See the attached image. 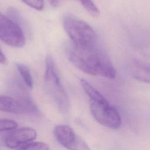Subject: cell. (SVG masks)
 I'll return each mask as SVG.
<instances>
[{
  "label": "cell",
  "mask_w": 150,
  "mask_h": 150,
  "mask_svg": "<svg viewBox=\"0 0 150 150\" xmlns=\"http://www.w3.org/2000/svg\"><path fill=\"white\" fill-rule=\"evenodd\" d=\"M0 63L2 64H4L6 63V57L2 50H1L0 52Z\"/></svg>",
  "instance_id": "cell-19"
},
{
  "label": "cell",
  "mask_w": 150,
  "mask_h": 150,
  "mask_svg": "<svg viewBox=\"0 0 150 150\" xmlns=\"http://www.w3.org/2000/svg\"><path fill=\"white\" fill-rule=\"evenodd\" d=\"M69 60L81 71L95 76L114 79L116 70L106 53L97 45L79 46L71 42L66 46Z\"/></svg>",
  "instance_id": "cell-1"
},
{
  "label": "cell",
  "mask_w": 150,
  "mask_h": 150,
  "mask_svg": "<svg viewBox=\"0 0 150 150\" xmlns=\"http://www.w3.org/2000/svg\"><path fill=\"white\" fill-rule=\"evenodd\" d=\"M127 71L132 78L150 84V62L134 59L127 65Z\"/></svg>",
  "instance_id": "cell-9"
},
{
  "label": "cell",
  "mask_w": 150,
  "mask_h": 150,
  "mask_svg": "<svg viewBox=\"0 0 150 150\" xmlns=\"http://www.w3.org/2000/svg\"><path fill=\"white\" fill-rule=\"evenodd\" d=\"M0 39L4 43L13 47L20 48L25 44L22 28L2 13L0 16Z\"/></svg>",
  "instance_id": "cell-5"
},
{
  "label": "cell",
  "mask_w": 150,
  "mask_h": 150,
  "mask_svg": "<svg viewBox=\"0 0 150 150\" xmlns=\"http://www.w3.org/2000/svg\"><path fill=\"white\" fill-rule=\"evenodd\" d=\"M90 108L94 118L100 124L111 129H118L121 124V118L117 109L108 101L97 102L90 101Z\"/></svg>",
  "instance_id": "cell-4"
},
{
  "label": "cell",
  "mask_w": 150,
  "mask_h": 150,
  "mask_svg": "<svg viewBox=\"0 0 150 150\" xmlns=\"http://www.w3.org/2000/svg\"><path fill=\"white\" fill-rule=\"evenodd\" d=\"M25 4L30 7L37 10L41 11L44 7L43 0H22Z\"/></svg>",
  "instance_id": "cell-17"
},
{
  "label": "cell",
  "mask_w": 150,
  "mask_h": 150,
  "mask_svg": "<svg viewBox=\"0 0 150 150\" xmlns=\"http://www.w3.org/2000/svg\"><path fill=\"white\" fill-rule=\"evenodd\" d=\"M18 127L17 123L11 120L3 119L1 120L0 122V131L3 132H9L12 131L16 129Z\"/></svg>",
  "instance_id": "cell-15"
},
{
  "label": "cell",
  "mask_w": 150,
  "mask_h": 150,
  "mask_svg": "<svg viewBox=\"0 0 150 150\" xmlns=\"http://www.w3.org/2000/svg\"><path fill=\"white\" fill-rule=\"evenodd\" d=\"M47 1L51 6H52L53 7L56 8L60 5L63 0H47Z\"/></svg>",
  "instance_id": "cell-18"
},
{
  "label": "cell",
  "mask_w": 150,
  "mask_h": 150,
  "mask_svg": "<svg viewBox=\"0 0 150 150\" xmlns=\"http://www.w3.org/2000/svg\"><path fill=\"white\" fill-rule=\"evenodd\" d=\"M86 10L93 16L99 15V9L92 0H79Z\"/></svg>",
  "instance_id": "cell-14"
},
{
  "label": "cell",
  "mask_w": 150,
  "mask_h": 150,
  "mask_svg": "<svg viewBox=\"0 0 150 150\" xmlns=\"http://www.w3.org/2000/svg\"><path fill=\"white\" fill-rule=\"evenodd\" d=\"M8 87L12 97L18 101L25 108L27 115L39 116L40 111L33 102L26 87L15 77L10 78Z\"/></svg>",
  "instance_id": "cell-7"
},
{
  "label": "cell",
  "mask_w": 150,
  "mask_h": 150,
  "mask_svg": "<svg viewBox=\"0 0 150 150\" xmlns=\"http://www.w3.org/2000/svg\"><path fill=\"white\" fill-rule=\"evenodd\" d=\"M57 141L69 150H91L86 142L66 125H59L53 130Z\"/></svg>",
  "instance_id": "cell-6"
},
{
  "label": "cell",
  "mask_w": 150,
  "mask_h": 150,
  "mask_svg": "<svg viewBox=\"0 0 150 150\" xmlns=\"http://www.w3.org/2000/svg\"><path fill=\"white\" fill-rule=\"evenodd\" d=\"M44 83L47 93L58 109L63 113L67 112L69 109V100L61 83L55 63L50 55L46 59Z\"/></svg>",
  "instance_id": "cell-2"
},
{
  "label": "cell",
  "mask_w": 150,
  "mask_h": 150,
  "mask_svg": "<svg viewBox=\"0 0 150 150\" xmlns=\"http://www.w3.org/2000/svg\"><path fill=\"white\" fill-rule=\"evenodd\" d=\"M7 16L19 25L21 27L23 25V21L19 12L13 8H9L7 11Z\"/></svg>",
  "instance_id": "cell-16"
},
{
  "label": "cell",
  "mask_w": 150,
  "mask_h": 150,
  "mask_svg": "<svg viewBox=\"0 0 150 150\" xmlns=\"http://www.w3.org/2000/svg\"><path fill=\"white\" fill-rule=\"evenodd\" d=\"M63 25L74 45L79 46L97 45L96 32L85 21L71 15H66L63 19Z\"/></svg>",
  "instance_id": "cell-3"
},
{
  "label": "cell",
  "mask_w": 150,
  "mask_h": 150,
  "mask_svg": "<svg viewBox=\"0 0 150 150\" xmlns=\"http://www.w3.org/2000/svg\"><path fill=\"white\" fill-rule=\"evenodd\" d=\"M36 137V131L32 128L24 127L15 129L7 134L4 138V144L9 148H16L30 142Z\"/></svg>",
  "instance_id": "cell-8"
},
{
  "label": "cell",
  "mask_w": 150,
  "mask_h": 150,
  "mask_svg": "<svg viewBox=\"0 0 150 150\" xmlns=\"http://www.w3.org/2000/svg\"><path fill=\"white\" fill-rule=\"evenodd\" d=\"M16 69L20 74L25 85L29 88H32L33 86V80L28 67L22 63L16 64Z\"/></svg>",
  "instance_id": "cell-12"
},
{
  "label": "cell",
  "mask_w": 150,
  "mask_h": 150,
  "mask_svg": "<svg viewBox=\"0 0 150 150\" xmlns=\"http://www.w3.org/2000/svg\"><path fill=\"white\" fill-rule=\"evenodd\" d=\"M0 110L2 111L13 114H27L25 108L18 101L8 96H1Z\"/></svg>",
  "instance_id": "cell-10"
},
{
  "label": "cell",
  "mask_w": 150,
  "mask_h": 150,
  "mask_svg": "<svg viewBox=\"0 0 150 150\" xmlns=\"http://www.w3.org/2000/svg\"><path fill=\"white\" fill-rule=\"evenodd\" d=\"M18 150H49L47 144L42 142H33L20 146Z\"/></svg>",
  "instance_id": "cell-13"
},
{
  "label": "cell",
  "mask_w": 150,
  "mask_h": 150,
  "mask_svg": "<svg viewBox=\"0 0 150 150\" xmlns=\"http://www.w3.org/2000/svg\"><path fill=\"white\" fill-rule=\"evenodd\" d=\"M80 83L84 92L90 98V101L97 102H104L107 101L97 89L86 80L81 79Z\"/></svg>",
  "instance_id": "cell-11"
}]
</instances>
